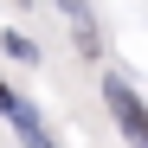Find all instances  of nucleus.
<instances>
[{
    "label": "nucleus",
    "mask_w": 148,
    "mask_h": 148,
    "mask_svg": "<svg viewBox=\"0 0 148 148\" xmlns=\"http://www.w3.org/2000/svg\"><path fill=\"white\" fill-rule=\"evenodd\" d=\"M103 97H110V110H116V122H122V135L148 148V110H142V97L122 84V77H110V84H103Z\"/></svg>",
    "instance_id": "obj_1"
},
{
    "label": "nucleus",
    "mask_w": 148,
    "mask_h": 148,
    "mask_svg": "<svg viewBox=\"0 0 148 148\" xmlns=\"http://www.w3.org/2000/svg\"><path fill=\"white\" fill-rule=\"evenodd\" d=\"M13 122H19V135H26V148H58L52 135H45V122H39L26 103H13Z\"/></svg>",
    "instance_id": "obj_2"
},
{
    "label": "nucleus",
    "mask_w": 148,
    "mask_h": 148,
    "mask_svg": "<svg viewBox=\"0 0 148 148\" xmlns=\"http://www.w3.org/2000/svg\"><path fill=\"white\" fill-rule=\"evenodd\" d=\"M7 52H13V58H39V45H32L26 32H7Z\"/></svg>",
    "instance_id": "obj_3"
},
{
    "label": "nucleus",
    "mask_w": 148,
    "mask_h": 148,
    "mask_svg": "<svg viewBox=\"0 0 148 148\" xmlns=\"http://www.w3.org/2000/svg\"><path fill=\"white\" fill-rule=\"evenodd\" d=\"M0 116H13V97H7V84H0Z\"/></svg>",
    "instance_id": "obj_4"
}]
</instances>
